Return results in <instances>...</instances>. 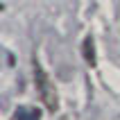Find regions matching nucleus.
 Here are the masks:
<instances>
[{"instance_id": "4", "label": "nucleus", "mask_w": 120, "mask_h": 120, "mask_svg": "<svg viewBox=\"0 0 120 120\" xmlns=\"http://www.w3.org/2000/svg\"><path fill=\"white\" fill-rule=\"evenodd\" d=\"M61 120H68V118H61Z\"/></svg>"}, {"instance_id": "3", "label": "nucleus", "mask_w": 120, "mask_h": 120, "mask_svg": "<svg viewBox=\"0 0 120 120\" xmlns=\"http://www.w3.org/2000/svg\"><path fill=\"white\" fill-rule=\"evenodd\" d=\"M14 120H41V111L34 107H18L14 111Z\"/></svg>"}, {"instance_id": "2", "label": "nucleus", "mask_w": 120, "mask_h": 120, "mask_svg": "<svg viewBox=\"0 0 120 120\" xmlns=\"http://www.w3.org/2000/svg\"><path fill=\"white\" fill-rule=\"evenodd\" d=\"M82 54H84V59L91 68L98 64V57H95V43H93V36H86L84 39V45H82Z\"/></svg>"}, {"instance_id": "1", "label": "nucleus", "mask_w": 120, "mask_h": 120, "mask_svg": "<svg viewBox=\"0 0 120 120\" xmlns=\"http://www.w3.org/2000/svg\"><path fill=\"white\" fill-rule=\"evenodd\" d=\"M34 86H36V93H39L41 102L45 104V109L50 113H54L57 109H59V95H57V88L54 84L50 82L48 73L41 68V64L34 59Z\"/></svg>"}]
</instances>
